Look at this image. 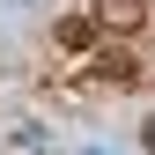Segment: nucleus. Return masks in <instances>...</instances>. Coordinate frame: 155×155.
Listing matches in <instances>:
<instances>
[{
	"instance_id": "nucleus-3",
	"label": "nucleus",
	"mask_w": 155,
	"mask_h": 155,
	"mask_svg": "<svg viewBox=\"0 0 155 155\" xmlns=\"http://www.w3.org/2000/svg\"><path fill=\"white\" fill-rule=\"evenodd\" d=\"M140 140H148V155H155V118H148V126H140Z\"/></svg>"
},
{
	"instance_id": "nucleus-2",
	"label": "nucleus",
	"mask_w": 155,
	"mask_h": 155,
	"mask_svg": "<svg viewBox=\"0 0 155 155\" xmlns=\"http://www.w3.org/2000/svg\"><path fill=\"white\" fill-rule=\"evenodd\" d=\"M96 37H104V22H96V8H89V15H67V22H59V45H67V52H89Z\"/></svg>"
},
{
	"instance_id": "nucleus-1",
	"label": "nucleus",
	"mask_w": 155,
	"mask_h": 155,
	"mask_svg": "<svg viewBox=\"0 0 155 155\" xmlns=\"http://www.w3.org/2000/svg\"><path fill=\"white\" fill-rule=\"evenodd\" d=\"M89 8H96L104 30H140L148 22V0H89Z\"/></svg>"
}]
</instances>
